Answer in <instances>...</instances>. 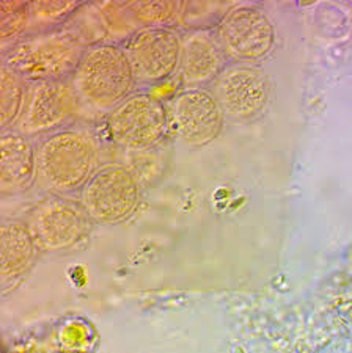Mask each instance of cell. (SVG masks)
Here are the masks:
<instances>
[{"label":"cell","instance_id":"obj_1","mask_svg":"<svg viewBox=\"0 0 352 353\" xmlns=\"http://www.w3.org/2000/svg\"><path fill=\"white\" fill-rule=\"evenodd\" d=\"M98 151L82 130L63 129L48 135L37 148V181L49 192L70 193L96 172Z\"/></svg>","mask_w":352,"mask_h":353},{"label":"cell","instance_id":"obj_2","mask_svg":"<svg viewBox=\"0 0 352 353\" xmlns=\"http://www.w3.org/2000/svg\"><path fill=\"white\" fill-rule=\"evenodd\" d=\"M134 82L126 54L112 44L85 50L71 81L79 101L95 109H110L120 104L128 98Z\"/></svg>","mask_w":352,"mask_h":353},{"label":"cell","instance_id":"obj_3","mask_svg":"<svg viewBox=\"0 0 352 353\" xmlns=\"http://www.w3.org/2000/svg\"><path fill=\"white\" fill-rule=\"evenodd\" d=\"M82 55L81 39L70 32H61L19 41L5 57V65L24 79L48 81L75 72Z\"/></svg>","mask_w":352,"mask_h":353},{"label":"cell","instance_id":"obj_4","mask_svg":"<svg viewBox=\"0 0 352 353\" xmlns=\"http://www.w3.org/2000/svg\"><path fill=\"white\" fill-rule=\"evenodd\" d=\"M139 201L137 176L120 163L96 170L81 190L82 209L99 223H117L128 219L137 209Z\"/></svg>","mask_w":352,"mask_h":353},{"label":"cell","instance_id":"obj_5","mask_svg":"<svg viewBox=\"0 0 352 353\" xmlns=\"http://www.w3.org/2000/svg\"><path fill=\"white\" fill-rule=\"evenodd\" d=\"M107 126L117 145L130 152H145L167 132L166 109L148 93L130 94L113 107Z\"/></svg>","mask_w":352,"mask_h":353},{"label":"cell","instance_id":"obj_6","mask_svg":"<svg viewBox=\"0 0 352 353\" xmlns=\"http://www.w3.org/2000/svg\"><path fill=\"white\" fill-rule=\"evenodd\" d=\"M167 130L186 146H203L222 128L224 113L213 93L202 88L179 91L167 102Z\"/></svg>","mask_w":352,"mask_h":353},{"label":"cell","instance_id":"obj_7","mask_svg":"<svg viewBox=\"0 0 352 353\" xmlns=\"http://www.w3.org/2000/svg\"><path fill=\"white\" fill-rule=\"evenodd\" d=\"M217 44L236 60H258L268 55L275 43L271 19L255 5H236L217 24Z\"/></svg>","mask_w":352,"mask_h":353},{"label":"cell","instance_id":"obj_8","mask_svg":"<svg viewBox=\"0 0 352 353\" xmlns=\"http://www.w3.org/2000/svg\"><path fill=\"white\" fill-rule=\"evenodd\" d=\"M135 81L153 83L172 76L178 68L181 37L162 26L140 28L124 44Z\"/></svg>","mask_w":352,"mask_h":353},{"label":"cell","instance_id":"obj_9","mask_svg":"<svg viewBox=\"0 0 352 353\" xmlns=\"http://www.w3.org/2000/svg\"><path fill=\"white\" fill-rule=\"evenodd\" d=\"M79 96L72 83L61 79L35 81L27 88L18 119L21 134H41L60 128L77 112Z\"/></svg>","mask_w":352,"mask_h":353},{"label":"cell","instance_id":"obj_10","mask_svg":"<svg viewBox=\"0 0 352 353\" xmlns=\"http://www.w3.org/2000/svg\"><path fill=\"white\" fill-rule=\"evenodd\" d=\"M88 215L82 206L60 198L37 204L28 215L27 226L43 252H61L76 245L88 231Z\"/></svg>","mask_w":352,"mask_h":353},{"label":"cell","instance_id":"obj_11","mask_svg":"<svg viewBox=\"0 0 352 353\" xmlns=\"http://www.w3.org/2000/svg\"><path fill=\"white\" fill-rule=\"evenodd\" d=\"M213 96L222 113L235 119L258 117L269 99L266 74L255 66H226L214 79Z\"/></svg>","mask_w":352,"mask_h":353},{"label":"cell","instance_id":"obj_12","mask_svg":"<svg viewBox=\"0 0 352 353\" xmlns=\"http://www.w3.org/2000/svg\"><path fill=\"white\" fill-rule=\"evenodd\" d=\"M0 148V190H26L37 179V150L21 132L5 134Z\"/></svg>","mask_w":352,"mask_h":353},{"label":"cell","instance_id":"obj_13","mask_svg":"<svg viewBox=\"0 0 352 353\" xmlns=\"http://www.w3.org/2000/svg\"><path fill=\"white\" fill-rule=\"evenodd\" d=\"M224 55L217 41L204 32H190L181 38L179 74L187 83H204L224 70Z\"/></svg>","mask_w":352,"mask_h":353},{"label":"cell","instance_id":"obj_14","mask_svg":"<svg viewBox=\"0 0 352 353\" xmlns=\"http://www.w3.org/2000/svg\"><path fill=\"white\" fill-rule=\"evenodd\" d=\"M37 248L27 223L5 220L0 237V275L3 281L21 276L33 263Z\"/></svg>","mask_w":352,"mask_h":353},{"label":"cell","instance_id":"obj_15","mask_svg":"<svg viewBox=\"0 0 352 353\" xmlns=\"http://www.w3.org/2000/svg\"><path fill=\"white\" fill-rule=\"evenodd\" d=\"M26 94V79L13 68L3 65L0 71V124L2 128H7L8 124L19 119Z\"/></svg>","mask_w":352,"mask_h":353},{"label":"cell","instance_id":"obj_16","mask_svg":"<svg viewBox=\"0 0 352 353\" xmlns=\"http://www.w3.org/2000/svg\"><path fill=\"white\" fill-rule=\"evenodd\" d=\"M129 10L137 16V19L146 22V24H159L173 18L178 11V5L172 2H141V3H130Z\"/></svg>","mask_w":352,"mask_h":353},{"label":"cell","instance_id":"obj_17","mask_svg":"<svg viewBox=\"0 0 352 353\" xmlns=\"http://www.w3.org/2000/svg\"><path fill=\"white\" fill-rule=\"evenodd\" d=\"M32 14L38 21H49L54 18H60L66 13H71L72 10L77 8L75 2H35L30 5Z\"/></svg>","mask_w":352,"mask_h":353}]
</instances>
